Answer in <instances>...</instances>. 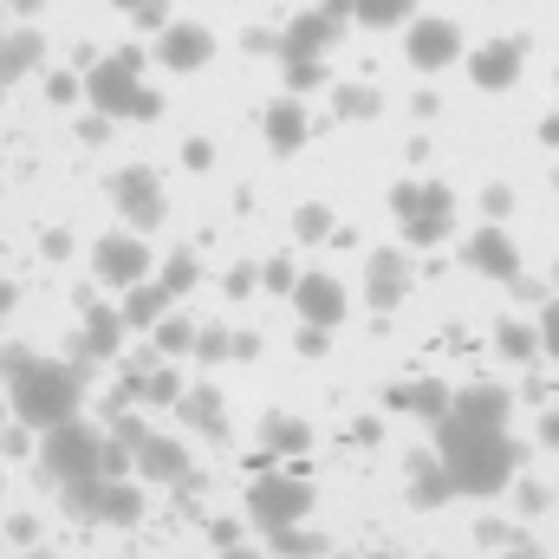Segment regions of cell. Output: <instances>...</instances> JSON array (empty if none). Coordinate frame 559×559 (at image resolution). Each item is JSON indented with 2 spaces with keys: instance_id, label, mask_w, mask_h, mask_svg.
<instances>
[{
  "instance_id": "1",
  "label": "cell",
  "mask_w": 559,
  "mask_h": 559,
  "mask_svg": "<svg viewBox=\"0 0 559 559\" xmlns=\"http://www.w3.org/2000/svg\"><path fill=\"white\" fill-rule=\"evenodd\" d=\"M436 455H442V468L462 495H501L508 475H514V442H508L501 423L442 417L436 423Z\"/></svg>"
},
{
  "instance_id": "2",
  "label": "cell",
  "mask_w": 559,
  "mask_h": 559,
  "mask_svg": "<svg viewBox=\"0 0 559 559\" xmlns=\"http://www.w3.org/2000/svg\"><path fill=\"white\" fill-rule=\"evenodd\" d=\"M13 384V411L26 429H59V423L79 417V404H85V384H79V371L72 365H59V358H33L20 378H7Z\"/></svg>"
},
{
  "instance_id": "3",
  "label": "cell",
  "mask_w": 559,
  "mask_h": 559,
  "mask_svg": "<svg viewBox=\"0 0 559 559\" xmlns=\"http://www.w3.org/2000/svg\"><path fill=\"white\" fill-rule=\"evenodd\" d=\"M39 468L66 488V481H85V475H105V436L85 429V423H59L46 429V449H39Z\"/></svg>"
},
{
  "instance_id": "4",
  "label": "cell",
  "mask_w": 559,
  "mask_h": 559,
  "mask_svg": "<svg viewBox=\"0 0 559 559\" xmlns=\"http://www.w3.org/2000/svg\"><path fill=\"white\" fill-rule=\"evenodd\" d=\"M66 508H72L79 521L131 527L143 514V488H131L124 475H85V481H66Z\"/></svg>"
},
{
  "instance_id": "5",
  "label": "cell",
  "mask_w": 559,
  "mask_h": 559,
  "mask_svg": "<svg viewBox=\"0 0 559 559\" xmlns=\"http://www.w3.org/2000/svg\"><path fill=\"white\" fill-rule=\"evenodd\" d=\"M306 508H312V488H306V481H293V475H261V481L248 488V521H254L261 534L299 527V521H306Z\"/></svg>"
},
{
  "instance_id": "6",
  "label": "cell",
  "mask_w": 559,
  "mask_h": 559,
  "mask_svg": "<svg viewBox=\"0 0 559 559\" xmlns=\"http://www.w3.org/2000/svg\"><path fill=\"white\" fill-rule=\"evenodd\" d=\"M138 72H143V52L138 46H124V52H111L92 79H85V98L105 111V118H131V105H138Z\"/></svg>"
},
{
  "instance_id": "7",
  "label": "cell",
  "mask_w": 559,
  "mask_h": 559,
  "mask_svg": "<svg viewBox=\"0 0 559 559\" xmlns=\"http://www.w3.org/2000/svg\"><path fill=\"white\" fill-rule=\"evenodd\" d=\"M391 202H397V215H404V228H411L417 248L449 235V189H436V182H397Z\"/></svg>"
},
{
  "instance_id": "8",
  "label": "cell",
  "mask_w": 559,
  "mask_h": 559,
  "mask_svg": "<svg viewBox=\"0 0 559 559\" xmlns=\"http://www.w3.org/2000/svg\"><path fill=\"white\" fill-rule=\"evenodd\" d=\"M209 52H215V39H209V26H195V20H169V26L156 33V59H163L169 72H195V66H209Z\"/></svg>"
},
{
  "instance_id": "9",
  "label": "cell",
  "mask_w": 559,
  "mask_h": 559,
  "mask_svg": "<svg viewBox=\"0 0 559 559\" xmlns=\"http://www.w3.org/2000/svg\"><path fill=\"white\" fill-rule=\"evenodd\" d=\"M92 261H98V280H111V286L150 280V248H143L138 235H105V241L92 248Z\"/></svg>"
},
{
  "instance_id": "10",
  "label": "cell",
  "mask_w": 559,
  "mask_h": 559,
  "mask_svg": "<svg viewBox=\"0 0 559 559\" xmlns=\"http://www.w3.org/2000/svg\"><path fill=\"white\" fill-rule=\"evenodd\" d=\"M404 293H411V254H404V248H378L371 267H365V299H371L378 312H391Z\"/></svg>"
},
{
  "instance_id": "11",
  "label": "cell",
  "mask_w": 559,
  "mask_h": 559,
  "mask_svg": "<svg viewBox=\"0 0 559 559\" xmlns=\"http://www.w3.org/2000/svg\"><path fill=\"white\" fill-rule=\"evenodd\" d=\"M462 261L468 267H481V274H495V280H521V254H514V241L501 235V228H475L468 241H462Z\"/></svg>"
},
{
  "instance_id": "12",
  "label": "cell",
  "mask_w": 559,
  "mask_h": 559,
  "mask_svg": "<svg viewBox=\"0 0 559 559\" xmlns=\"http://www.w3.org/2000/svg\"><path fill=\"white\" fill-rule=\"evenodd\" d=\"M138 475L150 488H169V481H189V449L176 436H143L138 442Z\"/></svg>"
},
{
  "instance_id": "13",
  "label": "cell",
  "mask_w": 559,
  "mask_h": 559,
  "mask_svg": "<svg viewBox=\"0 0 559 559\" xmlns=\"http://www.w3.org/2000/svg\"><path fill=\"white\" fill-rule=\"evenodd\" d=\"M468 72H475L481 92H508V85L521 79V39H488V46H475Z\"/></svg>"
},
{
  "instance_id": "14",
  "label": "cell",
  "mask_w": 559,
  "mask_h": 559,
  "mask_svg": "<svg viewBox=\"0 0 559 559\" xmlns=\"http://www.w3.org/2000/svg\"><path fill=\"white\" fill-rule=\"evenodd\" d=\"M455 52H462V33H455L449 20H411V66L442 72Z\"/></svg>"
},
{
  "instance_id": "15",
  "label": "cell",
  "mask_w": 559,
  "mask_h": 559,
  "mask_svg": "<svg viewBox=\"0 0 559 559\" xmlns=\"http://www.w3.org/2000/svg\"><path fill=\"white\" fill-rule=\"evenodd\" d=\"M293 299H299L306 325H325V332H332V325L345 319V286H338L332 274H306L299 286H293Z\"/></svg>"
},
{
  "instance_id": "16",
  "label": "cell",
  "mask_w": 559,
  "mask_h": 559,
  "mask_svg": "<svg viewBox=\"0 0 559 559\" xmlns=\"http://www.w3.org/2000/svg\"><path fill=\"white\" fill-rule=\"evenodd\" d=\"M338 26H345V20H338L332 7H325V13H299V20L286 26V59H319V52L338 39Z\"/></svg>"
},
{
  "instance_id": "17",
  "label": "cell",
  "mask_w": 559,
  "mask_h": 559,
  "mask_svg": "<svg viewBox=\"0 0 559 559\" xmlns=\"http://www.w3.org/2000/svg\"><path fill=\"white\" fill-rule=\"evenodd\" d=\"M118 202H124V215H131L138 228H156V222H163V189L150 182V169H124V176H118Z\"/></svg>"
},
{
  "instance_id": "18",
  "label": "cell",
  "mask_w": 559,
  "mask_h": 559,
  "mask_svg": "<svg viewBox=\"0 0 559 559\" xmlns=\"http://www.w3.org/2000/svg\"><path fill=\"white\" fill-rule=\"evenodd\" d=\"M169 280H138L131 286V299H124V319H131V332H156L163 319H169Z\"/></svg>"
},
{
  "instance_id": "19",
  "label": "cell",
  "mask_w": 559,
  "mask_h": 559,
  "mask_svg": "<svg viewBox=\"0 0 559 559\" xmlns=\"http://www.w3.org/2000/svg\"><path fill=\"white\" fill-rule=\"evenodd\" d=\"M449 417L501 423V429H508V391H495V384H462V391H455V404H449Z\"/></svg>"
},
{
  "instance_id": "20",
  "label": "cell",
  "mask_w": 559,
  "mask_h": 559,
  "mask_svg": "<svg viewBox=\"0 0 559 559\" xmlns=\"http://www.w3.org/2000/svg\"><path fill=\"white\" fill-rule=\"evenodd\" d=\"M391 404H397V411H411V417L442 423V417H449V404H455V391H449V384H436V378H417V384H397V391H391Z\"/></svg>"
},
{
  "instance_id": "21",
  "label": "cell",
  "mask_w": 559,
  "mask_h": 559,
  "mask_svg": "<svg viewBox=\"0 0 559 559\" xmlns=\"http://www.w3.org/2000/svg\"><path fill=\"white\" fill-rule=\"evenodd\" d=\"M338 20L352 13V20H365V26H411V13H417V0H325Z\"/></svg>"
},
{
  "instance_id": "22",
  "label": "cell",
  "mask_w": 559,
  "mask_h": 559,
  "mask_svg": "<svg viewBox=\"0 0 559 559\" xmlns=\"http://www.w3.org/2000/svg\"><path fill=\"white\" fill-rule=\"evenodd\" d=\"M267 143H274L280 156H293V150L306 143V105H299V92L280 98L274 111H267Z\"/></svg>"
},
{
  "instance_id": "23",
  "label": "cell",
  "mask_w": 559,
  "mask_h": 559,
  "mask_svg": "<svg viewBox=\"0 0 559 559\" xmlns=\"http://www.w3.org/2000/svg\"><path fill=\"white\" fill-rule=\"evenodd\" d=\"M124 332H131V319H124V312H111V306H98V312L85 319V352H98V358H118Z\"/></svg>"
},
{
  "instance_id": "24",
  "label": "cell",
  "mask_w": 559,
  "mask_h": 559,
  "mask_svg": "<svg viewBox=\"0 0 559 559\" xmlns=\"http://www.w3.org/2000/svg\"><path fill=\"white\" fill-rule=\"evenodd\" d=\"M449 495H455V481H449L442 455H436V462H423V468H417V481H411V501H417V508H442Z\"/></svg>"
},
{
  "instance_id": "25",
  "label": "cell",
  "mask_w": 559,
  "mask_h": 559,
  "mask_svg": "<svg viewBox=\"0 0 559 559\" xmlns=\"http://www.w3.org/2000/svg\"><path fill=\"white\" fill-rule=\"evenodd\" d=\"M176 411L189 429H209V436H222V397L215 391H189V397H176Z\"/></svg>"
},
{
  "instance_id": "26",
  "label": "cell",
  "mask_w": 559,
  "mask_h": 559,
  "mask_svg": "<svg viewBox=\"0 0 559 559\" xmlns=\"http://www.w3.org/2000/svg\"><path fill=\"white\" fill-rule=\"evenodd\" d=\"M39 59V33H7L0 39V79H20Z\"/></svg>"
},
{
  "instance_id": "27",
  "label": "cell",
  "mask_w": 559,
  "mask_h": 559,
  "mask_svg": "<svg viewBox=\"0 0 559 559\" xmlns=\"http://www.w3.org/2000/svg\"><path fill=\"white\" fill-rule=\"evenodd\" d=\"M267 449H280V455L306 449V423L299 417H267Z\"/></svg>"
},
{
  "instance_id": "28",
  "label": "cell",
  "mask_w": 559,
  "mask_h": 559,
  "mask_svg": "<svg viewBox=\"0 0 559 559\" xmlns=\"http://www.w3.org/2000/svg\"><path fill=\"white\" fill-rule=\"evenodd\" d=\"M228 352H241V345H235L222 325H202V332H195V358H202V365H222Z\"/></svg>"
},
{
  "instance_id": "29",
  "label": "cell",
  "mask_w": 559,
  "mask_h": 559,
  "mask_svg": "<svg viewBox=\"0 0 559 559\" xmlns=\"http://www.w3.org/2000/svg\"><path fill=\"white\" fill-rule=\"evenodd\" d=\"M332 105H338V118H378V92H365V85H345Z\"/></svg>"
},
{
  "instance_id": "30",
  "label": "cell",
  "mask_w": 559,
  "mask_h": 559,
  "mask_svg": "<svg viewBox=\"0 0 559 559\" xmlns=\"http://www.w3.org/2000/svg\"><path fill=\"white\" fill-rule=\"evenodd\" d=\"M156 352H195V325L189 319H163L156 325Z\"/></svg>"
},
{
  "instance_id": "31",
  "label": "cell",
  "mask_w": 559,
  "mask_h": 559,
  "mask_svg": "<svg viewBox=\"0 0 559 559\" xmlns=\"http://www.w3.org/2000/svg\"><path fill=\"white\" fill-rule=\"evenodd\" d=\"M274 554H280V559H312V554H319V534H299V527H280V534H274Z\"/></svg>"
},
{
  "instance_id": "32",
  "label": "cell",
  "mask_w": 559,
  "mask_h": 559,
  "mask_svg": "<svg viewBox=\"0 0 559 559\" xmlns=\"http://www.w3.org/2000/svg\"><path fill=\"white\" fill-rule=\"evenodd\" d=\"M195 274H202V267H195V254H169V267H163L169 293H189V286H195Z\"/></svg>"
},
{
  "instance_id": "33",
  "label": "cell",
  "mask_w": 559,
  "mask_h": 559,
  "mask_svg": "<svg viewBox=\"0 0 559 559\" xmlns=\"http://www.w3.org/2000/svg\"><path fill=\"white\" fill-rule=\"evenodd\" d=\"M325 72H319V59H286V92H312Z\"/></svg>"
},
{
  "instance_id": "34",
  "label": "cell",
  "mask_w": 559,
  "mask_h": 559,
  "mask_svg": "<svg viewBox=\"0 0 559 559\" xmlns=\"http://www.w3.org/2000/svg\"><path fill=\"white\" fill-rule=\"evenodd\" d=\"M495 345H501V352H508V358H527V352H534V345H540V338H534V332H527V325H501V332H495Z\"/></svg>"
},
{
  "instance_id": "35",
  "label": "cell",
  "mask_w": 559,
  "mask_h": 559,
  "mask_svg": "<svg viewBox=\"0 0 559 559\" xmlns=\"http://www.w3.org/2000/svg\"><path fill=\"white\" fill-rule=\"evenodd\" d=\"M325 228H332V215H325L319 202H312V209H299V235H306V241H319Z\"/></svg>"
},
{
  "instance_id": "36",
  "label": "cell",
  "mask_w": 559,
  "mask_h": 559,
  "mask_svg": "<svg viewBox=\"0 0 559 559\" xmlns=\"http://www.w3.org/2000/svg\"><path fill=\"white\" fill-rule=\"evenodd\" d=\"M46 98H52V105H72V98H79V79L52 72V79H46Z\"/></svg>"
},
{
  "instance_id": "37",
  "label": "cell",
  "mask_w": 559,
  "mask_h": 559,
  "mask_svg": "<svg viewBox=\"0 0 559 559\" xmlns=\"http://www.w3.org/2000/svg\"><path fill=\"white\" fill-rule=\"evenodd\" d=\"M111 436H118V442H131V449H138L143 436H150V423H143V417H118V423H111Z\"/></svg>"
},
{
  "instance_id": "38",
  "label": "cell",
  "mask_w": 559,
  "mask_h": 559,
  "mask_svg": "<svg viewBox=\"0 0 559 559\" xmlns=\"http://www.w3.org/2000/svg\"><path fill=\"white\" fill-rule=\"evenodd\" d=\"M540 345H547V352L559 358V299L547 306V312H540Z\"/></svg>"
},
{
  "instance_id": "39",
  "label": "cell",
  "mask_w": 559,
  "mask_h": 559,
  "mask_svg": "<svg viewBox=\"0 0 559 559\" xmlns=\"http://www.w3.org/2000/svg\"><path fill=\"white\" fill-rule=\"evenodd\" d=\"M26 365H33V352H20V345H7V352H0V378H20Z\"/></svg>"
},
{
  "instance_id": "40",
  "label": "cell",
  "mask_w": 559,
  "mask_h": 559,
  "mask_svg": "<svg viewBox=\"0 0 559 559\" xmlns=\"http://www.w3.org/2000/svg\"><path fill=\"white\" fill-rule=\"evenodd\" d=\"M138 20H143V26H156V33H163V26H169V7H163V0H138Z\"/></svg>"
},
{
  "instance_id": "41",
  "label": "cell",
  "mask_w": 559,
  "mask_h": 559,
  "mask_svg": "<svg viewBox=\"0 0 559 559\" xmlns=\"http://www.w3.org/2000/svg\"><path fill=\"white\" fill-rule=\"evenodd\" d=\"M182 163H189V169H209V163H215V150H209V143H189V150H182Z\"/></svg>"
},
{
  "instance_id": "42",
  "label": "cell",
  "mask_w": 559,
  "mask_h": 559,
  "mask_svg": "<svg viewBox=\"0 0 559 559\" xmlns=\"http://www.w3.org/2000/svg\"><path fill=\"white\" fill-rule=\"evenodd\" d=\"M222 559H261V554H254V547H241V540H235V547H228V554H222Z\"/></svg>"
},
{
  "instance_id": "43",
  "label": "cell",
  "mask_w": 559,
  "mask_h": 559,
  "mask_svg": "<svg viewBox=\"0 0 559 559\" xmlns=\"http://www.w3.org/2000/svg\"><path fill=\"white\" fill-rule=\"evenodd\" d=\"M7 306H13V286H0V319H7Z\"/></svg>"
},
{
  "instance_id": "44",
  "label": "cell",
  "mask_w": 559,
  "mask_h": 559,
  "mask_svg": "<svg viewBox=\"0 0 559 559\" xmlns=\"http://www.w3.org/2000/svg\"><path fill=\"white\" fill-rule=\"evenodd\" d=\"M13 7H20V13H33V7H39V0H13Z\"/></svg>"
},
{
  "instance_id": "45",
  "label": "cell",
  "mask_w": 559,
  "mask_h": 559,
  "mask_svg": "<svg viewBox=\"0 0 559 559\" xmlns=\"http://www.w3.org/2000/svg\"><path fill=\"white\" fill-rule=\"evenodd\" d=\"M118 7H138V0H118Z\"/></svg>"
},
{
  "instance_id": "46",
  "label": "cell",
  "mask_w": 559,
  "mask_h": 559,
  "mask_svg": "<svg viewBox=\"0 0 559 559\" xmlns=\"http://www.w3.org/2000/svg\"><path fill=\"white\" fill-rule=\"evenodd\" d=\"M26 559H46V554H26Z\"/></svg>"
},
{
  "instance_id": "47",
  "label": "cell",
  "mask_w": 559,
  "mask_h": 559,
  "mask_svg": "<svg viewBox=\"0 0 559 559\" xmlns=\"http://www.w3.org/2000/svg\"><path fill=\"white\" fill-rule=\"evenodd\" d=\"M0 85H7V79H0Z\"/></svg>"
}]
</instances>
